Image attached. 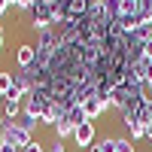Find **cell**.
I'll return each instance as SVG.
<instances>
[{"label": "cell", "mask_w": 152, "mask_h": 152, "mask_svg": "<svg viewBox=\"0 0 152 152\" xmlns=\"http://www.w3.org/2000/svg\"><path fill=\"white\" fill-rule=\"evenodd\" d=\"M34 61H37V46L34 43H21L15 49V64H18V70H28Z\"/></svg>", "instance_id": "5"}, {"label": "cell", "mask_w": 152, "mask_h": 152, "mask_svg": "<svg viewBox=\"0 0 152 152\" xmlns=\"http://www.w3.org/2000/svg\"><path fill=\"white\" fill-rule=\"evenodd\" d=\"M49 107H52V94H49V91H43V88H34V91L21 100V110H24V113H31L37 122H40V116H43Z\"/></svg>", "instance_id": "1"}, {"label": "cell", "mask_w": 152, "mask_h": 152, "mask_svg": "<svg viewBox=\"0 0 152 152\" xmlns=\"http://www.w3.org/2000/svg\"><path fill=\"white\" fill-rule=\"evenodd\" d=\"M3 46H6V31H3V24H0V52H3Z\"/></svg>", "instance_id": "22"}, {"label": "cell", "mask_w": 152, "mask_h": 152, "mask_svg": "<svg viewBox=\"0 0 152 152\" xmlns=\"http://www.w3.org/2000/svg\"><path fill=\"white\" fill-rule=\"evenodd\" d=\"M82 107H85V116L91 119V122H94V119H100V116H104V113H107V110H104V104H100L97 97H91V100H85Z\"/></svg>", "instance_id": "7"}, {"label": "cell", "mask_w": 152, "mask_h": 152, "mask_svg": "<svg viewBox=\"0 0 152 152\" xmlns=\"http://www.w3.org/2000/svg\"><path fill=\"white\" fill-rule=\"evenodd\" d=\"M140 70H143V79L149 82V79H152V61H149V58H140Z\"/></svg>", "instance_id": "15"}, {"label": "cell", "mask_w": 152, "mask_h": 152, "mask_svg": "<svg viewBox=\"0 0 152 152\" xmlns=\"http://www.w3.org/2000/svg\"><path fill=\"white\" fill-rule=\"evenodd\" d=\"M143 58H149V61H152V40L143 46Z\"/></svg>", "instance_id": "19"}, {"label": "cell", "mask_w": 152, "mask_h": 152, "mask_svg": "<svg viewBox=\"0 0 152 152\" xmlns=\"http://www.w3.org/2000/svg\"><path fill=\"white\" fill-rule=\"evenodd\" d=\"M143 131H146V140H152V119H149V122L143 125Z\"/></svg>", "instance_id": "20"}, {"label": "cell", "mask_w": 152, "mask_h": 152, "mask_svg": "<svg viewBox=\"0 0 152 152\" xmlns=\"http://www.w3.org/2000/svg\"><path fill=\"white\" fill-rule=\"evenodd\" d=\"M122 15H137V0H122Z\"/></svg>", "instance_id": "14"}, {"label": "cell", "mask_w": 152, "mask_h": 152, "mask_svg": "<svg viewBox=\"0 0 152 152\" xmlns=\"http://www.w3.org/2000/svg\"><path fill=\"white\" fill-rule=\"evenodd\" d=\"M21 152H46V146H43L40 140H31V143H28V146H24Z\"/></svg>", "instance_id": "16"}, {"label": "cell", "mask_w": 152, "mask_h": 152, "mask_svg": "<svg viewBox=\"0 0 152 152\" xmlns=\"http://www.w3.org/2000/svg\"><path fill=\"white\" fill-rule=\"evenodd\" d=\"M49 152H64V140H58V137H55L52 146H49Z\"/></svg>", "instance_id": "17"}, {"label": "cell", "mask_w": 152, "mask_h": 152, "mask_svg": "<svg viewBox=\"0 0 152 152\" xmlns=\"http://www.w3.org/2000/svg\"><path fill=\"white\" fill-rule=\"evenodd\" d=\"M31 140H34V134H28L24 128H18L15 122H12L9 128H6L3 134H0V143H9V146H15V149H24Z\"/></svg>", "instance_id": "3"}, {"label": "cell", "mask_w": 152, "mask_h": 152, "mask_svg": "<svg viewBox=\"0 0 152 152\" xmlns=\"http://www.w3.org/2000/svg\"><path fill=\"white\" fill-rule=\"evenodd\" d=\"M88 152H100V146H97V143H94V146H91V149H88Z\"/></svg>", "instance_id": "24"}, {"label": "cell", "mask_w": 152, "mask_h": 152, "mask_svg": "<svg viewBox=\"0 0 152 152\" xmlns=\"http://www.w3.org/2000/svg\"><path fill=\"white\" fill-rule=\"evenodd\" d=\"M52 131H55V137H58V140H73V131H76V125H73L67 116H61V119L52 125Z\"/></svg>", "instance_id": "6"}, {"label": "cell", "mask_w": 152, "mask_h": 152, "mask_svg": "<svg viewBox=\"0 0 152 152\" xmlns=\"http://www.w3.org/2000/svg\"><path fill=\"white\" fill-rule=\"evenodd\" d=\"M116 152H137L134 143H131V137H116Z\"/></svg>", "instance_id": "12"}, {"label": "cell", "mask_w": 152, "mask_h": 152, "mask_svg": "<svg viewBox=\"0 0 152 152\" xmlns=\"http://www.w3.org/2000/svg\"><path fill=\"white\" fill-rule=\"evenodd\" d=\"M94 137H97V131H94V122H85V125H79V128L73 131V143L79 146L82 152H88L94 146Z\"/></svg>", "instance_id": "4"}, {"label": "cell", "mask_w": 152, "mask_h": 152, "mask_svg": "<svg viewBox=\"0 0 152 152\" xmlns=\"http://www.w3.org/2000/svg\"><path fill=\"white\" fill-rule=\"evenodd\" d=\"M9 9H12V3H9V0H0V15H6Z\"/></svg>", "instance_id": "18"}, {"label": "cell", "mask_w": 152, "mask_h": 152, "mask_svg": "<svg viewBox=\"0 0 152 152\" xmlns=\"http://www.w3.org/2000/svg\"><path fill=\"white\" fill-rule=\"evenodd\" d=\"M3 116H6L9 122H15V119L21 116V100H3Z\"/></svg>", "instance_id": "10"}, {"label": "cell", "mask_w": 152, "mask_h": 152, "mask_svg": "<svg viewBox=\"0 0 152 152\" xmlns=\"http://www.w3.org/2000/svg\"><path fill=\"white\" fill-rule=\"evenodd\" d=\"M0 100H3V94H0Z\"/></svg>", "instance_id": "25"}, {"label": "cell", "mask_w": 152, "mask_h": 152, "mask_svg": "<svg viewBox=\"0 0 152 152\" xmlns=\"http://www.w3.org/2000/svg\"><path fill=\"white\" fill-rule=\"evenodd\" d=\"M15 125H18V128H24L28 134H34V128H37V125H40V122H37V119L31 116V113H24V110H21V116L15 119Z\"/></svg>", "instance_id": "11"}, {"label": "cell", "mask_w": 152, "mask_h": 152, "mask_svg": "<svg viewBox=\"0 0 152 152\" xmlns=\"http://www.w3.org/2000/svg\"><path fill=\"white\" fill-rule=\"evenodd\" d=\"M12 85H15V73H12V70H0V94H9L12 91Z\"/></svg>", "instance_id": "9"}, {"label": "cell", "mask_w": 152, "mask_h": 152, "mask_svg": "<svg viewBox=\"0 0 152 152\" xmlns=\"http://www.w3.org/2000/svg\"><path fill=\"white\" fill-rule=\"evenodd\" d=\"M67 119L76 125V128H79V125H85V122H91V119H88L85 116V107L82 104H76V107H70V113H67Z\"/></svg>", "instance_id": "8"}, {"label": "cell", "mask_w": 152, "mask_h": 152, "mask_svg": "<svg viewBox=\"0 0 152 152\" xmlns=\"http://www.w3.org/2000/svg\"><path fill=\"white\" fill-rule=\"evenodd\" d=\"M0 152H21V149H15V146H9V143H0Z\"/></svg>", "instance_id": "21"}, {"label": "cell", "mask_w": 152, "mask_h": 152, "mask_svg": "<svg viewBox=\"0 0 152 152\" xmlns=\"http://www.w3.org/2000/svg\"><path fill=\"white\" fill-rule=\"evenodd\" d=\"M31 15V31L37 34V31H46V28H58V18H55V12L49 9V6H43V3H34V9L28 12Z\"/></svg>", "instance_id": "2"}, {"label": "cell", "mask_w": 152, "mask_h": 152, "mask_svg": "<svg viewBox=\"0 0 152 152\" xmlns=\"http://www.w3.org/2000/svg\"><path fill=\"white\" fill-rule=\"evenodd\" d=\"M146 110H149V119H152V97H146Z\"/></svg>", "instance_id": "23"}, {"label": "cell", "mask_w": 152, "mask_h": 152, "mask_svg": "<svg viewBox=\"0 0 152 152\" xmlns=\"http://www.w3.org/2000/svg\"><path fill=\"white\" fill-rule=\"evenodd\" d=\"M97 146H100V152H116V137L110 134V137H104V140H100Z\"/></svg>", "instance_id": "13"}]
</instances>
